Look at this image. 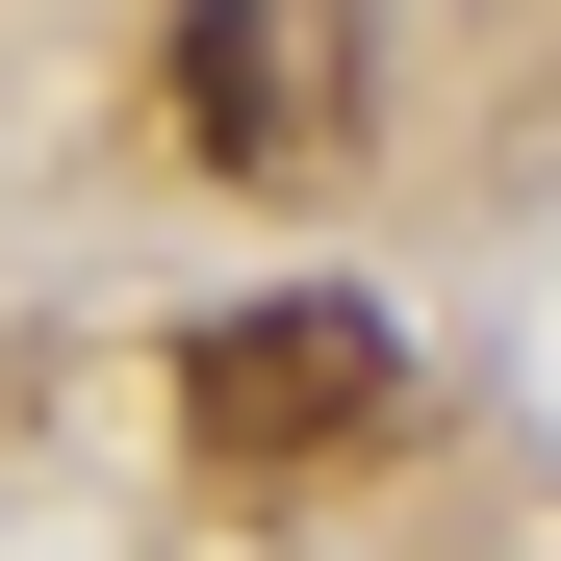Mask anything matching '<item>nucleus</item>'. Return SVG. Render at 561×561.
Returning <instances> with one entry per match:
<instances>
[{"label": "nucleus", "mask_w": 561, "mask_h": 561, "mask_svg": "<svg viewBox=\"0 0 561 561\" xmlns=\"http://www.w3.org/2000/svg\"><path fill=\"white\" fill-rule=\"evenodd\" d=\"M383 383H409V357H383V307H332V280L179 332V434H205L230 485H255V459H357V434H383Z\"/></svg>", "instance_id": "nucleus-1"}, {"label": "nucleus", "mask_w": 561, "mask_h": 561, "mask_svg": "<svg viewBox=\"0 0 561 561\" xmlns=\"http://www.w3.org/2000/svg\"><path fill=\"white\" fill-rule=\"evenodd\" d=\"M179 153L205 179H332V26L307 0H205L179 26Z\"/></svg>", "instance_id": "nucleus-2"}]
</instances>
